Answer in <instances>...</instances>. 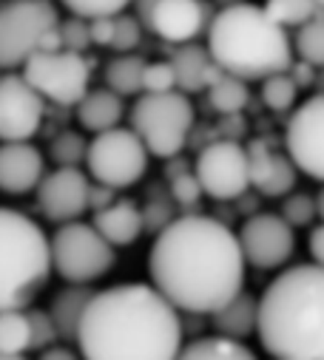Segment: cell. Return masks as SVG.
I'll return each instance as SVG.
<instances>
[{"mask_svg": "<svg viewBox=\"0 0 324 360\" xmlns=\"http://www.w3.org/2000/svg\"><path fill=\"white\" fill-rule=\"evenodd\" d=\"M230 4H239V0H216V6H230Z\"/></svg>", "mask_w": 324, "mask_h": 360, "instance_id": "cell-46", "label": "cell"}, {"mask_svg": "<svg viewBox=\"0 0 324 360\" xmlns=\"http://www.w3.org/2000/svg\"><path fill=\"white\" fill-rule=\"evenodd\" d=\"M0 71H4V68H0ZM0 77H4V74H0Z\"/></svg>", "mask_w": 324, "mask_h": 360, "instance_id": "cell-48", "label": "cell"}, {"mask_svg": "<svg viewBox=\"0 0 324 360\" xmlns=\"http://www.w3.org/2000/svg\"><path fill=\"white\" fill-rule=\"evenodd\" d=\"M23 77L46 103H54L60 108H74L80 97L89 91L92 63L86 60V54L66 49L35 51L23 63Z\"/></svg>", "mask_w": 324, "mask_h": 360, "instance_id": "cell-9", "label": "cell"}, {"mask_svg": "<svg viewBox=\"0 0 324 360\" xmlns=\"http://www.w3.org/2000/svg\"><path fill=\"white\" fill-rule=\"evenodd\" d=\"M74 108H77L80 125L92 134L117 128L125 117V103L120 94L111 91V88H89Z\"/></svg>", "mask_w": 324, "mask_h": 360, "instance_id": "cell-21", "label": "cell"}, {"mask_svg": "<svg viewBox=\"0 0 324 360\" xmlns=\"http://www.w3.org/2000/svg\"><path fill=\"white\" fill-rule=\"evenodd\" d=\"M142 40V23L134 18V15H114V29H111V43L108 49H114L117 54H125V51H134Z\"/></svg>", "mask_w": 324, "mask_h": 360, "instance_id": "cell-32", "label": "cell"}, {"mask_svg": "<svg viewBox=\"0 0 324 360\" xmlns=\"http://www.w3.org/2000/svg\"><path fill=\"white\" fill-rule=\"evenodd\" d=\"M171 219H174V210L168 202H148L142 210V221L148 230H162Z\"/></svg>", "mask_w": 324, "mask_h": 360, "instance_id": "cell-39", "label": "cell"}, {"mask_svg": "<svg viewBox=\"0 0 324 360\" xmlns=\"http://www.w3.org/2000/svg\"><path fill=\"white\" fill-rule=\"evenodd\" d=\"M182 338V312L154 284H117L94 290L74 346L89 360H174Z\"/></svg>", "mask_w": 324, "mask_h": 360, "instance_id": "cell-2", "label": "cell"}, {"mask_svg": "<svg viewBox=\"0 0 324 360\" xmlns=\"http://www.w3.org/2000/svg\"><path fill=\"white\" fill-rule=\"evenodd\" d=\"M26 318H29V352H40V349H46V346H51V343L60 340L49 309H32V307H26Z\"/></svg>", "mask_w": 324, "mask_h": 360, "instance_id": "cell-34", "label": "cell"}, {"mask_svg": "<svg viewBox=\"0 0 324 360\" xmlns=\"http://www.w3.org/2000/svg\"><path fill=\"white\" fill-rule=\"evenodd\" d=\"M180 357H185V360H254L256 352L251 346H245V340L213 332V335H202L191 343H182Z\"/></svg>", "mask_w": 324, "mask_h": 360, "instance_id": "cell-24", "label": "cell"}, {"mask_svg": "<svg viewBox=\"0 0 324 360\" xmlns=\"http://www.w3.org/2000/svg\"><path fill=\"white\" fill-rule=\"evenodd\" d=\"M171 88H177V77H174V65L168 60L145 63V71H142V91L145 94L171 91Z\"/></svg>", "mask_w": 324, "mask_h": 360, "instance_id": "cell-37", "label": "cell"}, {"mask_svg": "<svg viewBox=\"0 0 324 360\" xmlns=\"http://www.w3.org/2000/svg\"><path fill=\"white\" fill-rule=\"evenodd\" d=\"M248 176H251V188H256L268 199H279L290 193L299 182V170L290 162V156L276 153L268 142L256 139L248 148Z\"/></svg>", "mask_w": 324, "mask_h": 360, "instance_id": "cell-17", "label": "cell"}, {"mask_svg": "<svg viewBox=\"0 0 324 360\" xmlns=\"http://www.w3.org/2000/svg\"><path fill=\"white\" fill-rule=\"evenodd\" d=\"M86 165L94 182H103L114 191L131 188L148 170V150L131 128H108L94 134L86 148Z\"/></svg>", "mask_w": 324, "mask_h": 360, "instance_id": "cell-10", "label": "cell"}, {"mask_svg": "<svg viewBox=\"0 0 324 360\" xmlns=\"http://www.w3.org/2000/svg\"><path fill=\"white\" fill-rule=\"evenodd\" d=\"M213 12L216 9L208 0H156L148 18V32L171 46L191 43L208 29Z\"/></svg>", "mask_w": 324, "mask_h": 360, "instance_id": "cell-16", "label": "cell"}, {"mask_svg": "<svg viewBox=\"0 0 324 360\" xmlns=\"http://www.w3.org/2000/svg\"><path fill=\"white\" fill-rule=\"evenodd\" d=\"M262 9L270 15V20H276L285 29H296L318 12L316 0H265Z\"/></svg>", "mask_w": 324, "mask_h": 360, "instance_id": "cell-31", "label": "cell"}, {"mask_svg": "<svg viewBox=\"0 0 324 360\" xmlns=\"http://www.w3.org/2000/svg\"><path fill=\"white\" fill-rule=\"evenodd\" d=\"M111 29H114V15L108 18H92L89 20V34H92V46H108L111 43Z\"/></svg>", "mask_w": 324, "mask_h": 360, "instance_id": "cell-40", "label": "cell"}, {"mask_svg": "<svg viewBox=\"0 0 324 360\" xmlns=\"http://www.w3.org/2000/svg\"><path fill=\"white\" fill-rule=\"evenodd\" d=\"M57 32H60V46L66 51L86 54L92 49V34H89V20L86 18L71 15L68 20H60L57 23Z\"/></svg>", "mask_w": 324, "mask_h": 360, "instance_id": "cell-35", "label": "cell"}, {"mask_svg": "<svg viewBox=\"0 0 324 360\" xmlns=\"http://www.w3.org/2000/svg\"><path fill=\"white\" fill-rule=\"evenodd\" d=\"M256 335L276 360H324V266L299 264L259 298Z\"/></svg>", "mask_w": 324, "mask_h": 360, "instance_id": "cell-3", "label": "cell"}, {"mask_svg": "<svg viewBox=\"0 0 324 360\" xmlns=\"http://www.w3.org/2000/svg\"><path fill=\"white\" fill-rule=\"evenodd\" d=\"M285 202H282V210H279V216L296 230V227H307L313 219H316V199L310 196V193H285L282 196Z\"/></svg>", "mask_w": 324, "mask_h": 360, "instance_id": "cell-33", "label": "cell"}, {"mask_svg": "<svg viewBox=\"0 0 324 360\" xmlns=\"http://www.w3.org/2000/svg\"><path fill=\"white\" fill-rule=\"evenodd\" d=\"M194 176L202 188V196H211L216 202H233L242 199L251 188L248 176V150L233 139L211 142L194 165Z\"/></svg>", "mask_w": 324, "mask_h": 360, "instance_id": "cell-11", "label": "cell"}, {"mask_svg": "<svg viewBox=\"0 0 324 360\" xmlns=\"http://www.w3.org/2000/svg\"><path fill=\"white\" fill-rule=\"evenodd\" d=\"M92 295H94V287L92 284H68V287H63L51 298L49 315L54 321V329H57V338L60 340L74 343L77 323H80V318H83V309H86V304H89Z\"/></svg>", "mask_w": 324, "mask_h": 360, "instance_id": "cell-23", "label": "cell"}, {"mask_svg": "<svg viewBox=\"0 0 324 360\" xmlns=\"http://www.w3.org/2000/svg\"><path fill=\"white\" fill-rule=\"evenodd\" d=\"M211 60L245 82H259L276 71H287L293 63V43L287 29L270 20V15L248 0L213 12L208 29Z\"/></svg>", "mask_w": 324, "mask_h": 360, "instance_id": "cell-4", "label": "cell"}, {"mask_svg": "<svg viewBox=\"0 0 324 360\" xmlns=\"http://www.w3.org/2000/svg\"><path fill=\"white\" fill-rule=\"evenodd\" d=\"M245 264L256 269H279L293 258L296 233L279 213H254L236 233Z\"/></svg>", "mask_w": 324, "mask_h": 360, "instance_id": "cell-12", "label": "cell"}, {"mask_svg": "<svg viewBox=\"0 0 324 360\" xmlns=\"http://www.w3.org/2000/svg\"><path fill=\"white\" fill-rule=\"evenodd\" d=\"M51 278L43 227L20 210L0 207V309H26Z\"/></svg>", "mask_w": 324, "mask_h": 360, "instance_id": "cell-5", "label": "cell"}, {"mask_svg": "<svg viewBox=\"0 0 324 360\" xmlns=\"http://www.w3.org/2000/svg\"><path fill=\"white\" fill-rule=\"evenodd\" d=\"M43 173H46V159L29 139L0 145V191L4 193L9 196L32 193Z\"/></svg>", "mask_w": 324, "mask_h": 360, "instance_id": "cell-18", "label": "cell"}, {"mask_svg": "<svg viewBox=\"0 0 324 360\" xmlns=\"http://www.w3.org/2000/svg\"><path fill=\"white\" fill-rule=\"evenodd\" d=\"M262 82V103L270 108V111H287L296 105V97H299V85L293 82V77L287 71H276Z\"/></svg>", "mask_w": 324, "mask_h": 360, "instance_id": "cell-29", "label": "cell"}, {"mask_svg": "<svg viewBox=\"0 0 324 360\" xmlns=\"http://www.w3.org/2000/svg\"><path fill=\"white\" fill-rule=\"evenodd\" d=\"M287 74L293 77V82H296L299 88H307V85L316 82V65H310V63H304V60H299V57H293Z\"/></svg>", "mask_w": 324, "mask_h": 360, "instance_id": "cell-41", "label": "cell"}, {"mask_svg": "<svg viewBox=\"0 0 324 360\" xmlns=\"http://www.w3.org/2000/svg\"><path fill=\"white\" fill-rule=\"evenodd\" d=\"M89 176L80 167H54L43 173L35 188L40 213L54 224L80 219L89 210Z\"/></svg>", "mask_w": 324, "mask_h": 360, "instance_id": "cell-15", "label": "cell"}, {"mask_svg": "<svg viewBox=\"0 0 324 360\" xmlns=\"http://www.w3.org/2000/svg\"><path fill=\"white\" fill-rule=\"evenodd\" d=\"M316 9H321V12H324V0H316Z\"/></svg>", "mask_w": 324, "mask_h": 360, "instance_id": "cell-47", "label": "cell"}, {"mask_svg": "<svg viewBox=\"0 0 324 360\" xmlns=\"http://www.w3.org/2000/svg\"><path fill=\"white\" fill-rule=\"evenodd\" d=\"M205 91H208L211 108L219 111V114H239L242 108L248 105V100H251L248 82L239 79V77H233V74H228V71H222V74L205 88Z\"/></svg>", "mask_w": 324, "mask_h": 360, "instance_id": "cell-27", "label": "cell"}, {"mask_svg": "<svg viewBox=\"0 0 324 360\" xmlns=\"http://www.w3.org/2000/svg\"><path fill=\"white\" fill-rule=\"evenodd\" d=\"M168 63L174 65V77H177V88L182 94L191 91H205V88L222 74V68L211 60L208 49L191 43H174Z\"/></svg>", "mask_w": 324, "mask_h": 360, "instance_id": "cell-20", "label": "cell"}, {"mask_svg": "<svg viewBox=\"0 0 324 360\" xmlns=\"http://www.w3.org/2000/svg\"><path fill=\"white\" fill-rule=\"evenodd\" d=\"M86 148H89V139L77 131H63L51 139L49 145V156L57 167H80L86 162Z\"/></svg>", "mask_w": 324, "mask_h": 360, "instance_id": "cell-30", "label": "cell"}, {"mask_svg": "<svg viewBox=\"0 0 324 360\" xmlns=\"http://www.w3.org/2000/svg\"><path fill=\"white\" fill-rule=\"evenodd\" d=\"M131 131L142 139L148 156L168 159L182 153L191 128H194V105L180 88L159 94H137L131 108Z\"/></svg>", "mask_w": 324, "mask_h": 360, "instance_id": "cell-6", "label": "cell"}, {"mask_svg": "<svg viewBox=\"0 0 324 360\" xmlns=\"http://www.w3.org/2000/svg\"><path fill=\"white\" fill-rule=\"evenodd\" d=\"M29 352L26 309H0V360H20Z\"/></svg>", "mask_w": 324, "mask_h": 360, "instance_id": "cell-26", "label": "cell"}, {"mask_svg": "<svg viewBox=\"0 0 324 360\" xmlns=\"http://www.w3.org/2000/svg\"><path fill=\"white\" fill-rule=\"evenodd\" d=\"M307 250H310V258H313L316 264H321V266H324V221H321V224H316V227L310 230Z\"/></svg>", "mask_w": 324, "mask_h": 360, "instance_id": "cell-43", "label": "cell"}, {"mask_svg": "<svg viewBox=\"0 0 324 360\" xmlns=\"http://www.w3.org/2000/svg\"><path fill=\"white\" fill-rule=\"evenodd\" d=\"M114 193H117V191H114V188H108V185H103V182L89 185V210L94 213V210H100V207L111 205V202L117 199Z\"/></svg>", "mask_w": 324, "mask_h": 360, "instance_id": "cell-42", "label": "cell"}, {"mask_svg": "<svg viewBox=\"0 0 324 360\" xmlns=\"http://www.w3.org/2000/svg\"><path fill=\"white\" fill-rule=\"evenodd\" d=\"M321 185H324V182H321ZM316 216L324 221V188H321V193L316 196Z\"/></svg>", "mask_w": 324, "mask_h": 360, "instance_id": "cell-45", "label": "cell"}, {"mask_svg": "<svg viewBox=\"0 0 324 360\" xmlns=\"http://www.w3.org/2000/svg\"><path fill=\"white\" fill-rule=\"evenodd\" d=\"M142 71L145 60L137 54H117L106 65V88H111L120 97H137L142 94Z\"/></svg>", "mask_w": 324, "mask_h": 360, "instance_id": "cell-25", "label": "cell"}, {"mask_svg": "<svg viewBox=\"0 0 324 360\" xmlns=\"http://www.w3.org/2000/svg\"><path fill=\"white\" fill-rule=\"evenodd\" d=\"M256 309H259V298L242 290L225 307L211 312V326H213V332L245 340V338L256 335Z\"/></svg>", "mask_w": 324, "mask_h": 360, "instance_id": "cell-22", "label": "cell"}, {"mask_svg": "<svg viewBox=\"0 0 324 360\" xmlns=\"http://www.w3.org/2000/svg\"><path fill=\"white\" fill-rule=\"evenodd\" d=\"M92 224L111 247H131L145 233L142 207L131 199H114L111 205L94 210Z\"/></svg>", "mask_w": 324, "mask_h": 360, "instance_id": "cell-19", "label": "cell"}, {"mask_svg": "<svg viewBox=\"0 0 324 360\" xmlns=\"http://www.w3.org/2000/svg\"><path fill=\"white\" fill-rule=\"evenodd\" d=\"M171 196H174V202H177L180 207H194V205H199V199H202V188H199L197 176H194L191 170H188V173H180V176L171 179Z\"/></svg>", "mask_w": 324, "mask_h": 360, "instance_id": "cell-38", "label": "cell"}, {"mask_svg": "<svg viewBox=\"0 0 324 360\" xmlns=\"http://www.w3.org/2000/svg\"><path fill=\"white\" fill-rule=\"evenodd\" d=\"M46 117V100L23 74L0 77V142H23L37 136Z\"/></svg>", "mask_w": 324, "mask_h": 360, "instance_id": "cell-14", "label": "cell"}, {"mask_svg": "<svg viewBox=\"0 0 324 360\" xmlns=\"http://www.w3.org/2000/svg\"><path fill=\"white\" fill-rule=\"evenodd\" d=\"M296 40H293V54L316 68H324V12L318 9L310 20L296 26Z\"/></svg>", "mask_w": 324, "mask_h": 360, "instance_id": "cell-28", "label": "cell"}, {"mask_svg": "<svg viewBox=\"0 0 324 360\" xmlns=\"http://www.w3.org/2000/svg\"><path fill=\"white\" fill-rule=\"evenodd\" d=\"M285 148L299 173L324 182V94L301 103L285 131Z\"/></svg>", "mask_w": 324, "mask_h": 360, "instance_id": "cell-13", "label": "cell"}, {"mask_svg": "<svg viewBox=\"0 0 324 360\" xmlns=\"http://www.w3.org/2000/svg\"><path fill=\"white\" fill-rule=\"evenodd\" d=\"M60 6H66L71 15L77 18H111V15H120L125 12V6H131V0H60Z\"/></svg>", "mask_w": 324, "mask_h": 360, "instance_id": "cell-36", "label": "cell"}, {"mask_svg": "<svg viewBox=\"0 0 324 360\" xmlns=\"http://www.w3.org/2000/svg\"><path fill=\"white\" fill-rule=\"evenodd\" d=\"M40 357H46V360H71V357H77V352L51 343V346H46V349H40Z\"/></svg>", "mask_w": 324, "mask_h": 360, "instance_id": "cell-44", "label": "cell"}, {"mask_svg": "<svg viewBox=\"0 0 324 360\" xmlns=\"http://www.w3.org/2000/svg\"><path fill=\"white\" fill-rule=\"evenodd\" d=\"M245 255L236 233L213 216L171 219L148 252L151 284L185 315H211L245 290Z\"/></svg>", "mask_w": 324, "mask_h": 360, "instance_id": "cell-1", "label": "cell"}, {"mask_svg": "<svg viewBox=\"0 0 324 360\" xmlns=\"http://www.w3.org/2000/svg\"><path fill=\"white\" fill-rule=\"evenodd\" d=\"M57 23L51 0H0V68H20Z\"/></svg>", "mask_w": 324, "mask_h": 360, "instance_id": "cell-8", "label": "cell"}, {"mask_svg": "<svg viewBox=\"0 0 324 360\" xmlns=\"http://www.w3.org/2000/svg\"><path fill=\"white\" fill-rule=\"evenodd\" d=\"M51 273L66 284H94L108 276L117 264V247H111L94 224L86 221H63L49 238Z\"/></svg>", "mask_w": 324, "mask_h": 360, "instance_id": "cell-7", "label": "cell"}]
</instances>
